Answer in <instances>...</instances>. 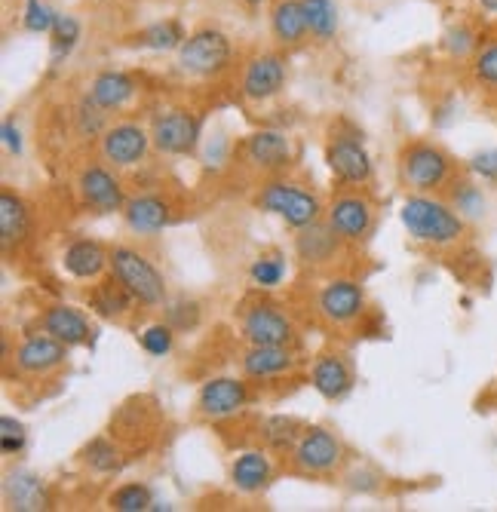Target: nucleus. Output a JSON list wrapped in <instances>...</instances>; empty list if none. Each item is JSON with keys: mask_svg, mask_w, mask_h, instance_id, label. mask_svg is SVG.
Here are the masks:
<instances>
[{"mask_svg": "<svg viewBox=\"0 0 497 512\" xmlns=\"http://www.w3.org/2000/svg\"><path fill=\"white\" fill-rule=\"evenodd\" d=\"M399 218H402V227L409 230V237H415L418 243L451 246L464 237V218L455 212V206H445L430 197L405 200Z\"/></svg>", "mask_w": 497, "mask_h": 512, "instance_id": "nucleus-1", "label": "nucleus"}, {"mask_svg": "<svg viewBox=\"0 0 497 512\" xmlns=\"http://www.w3.org/2000/svg\"><path fill=\"white\" fill-rule=\"evenodd\" d=\"M111 270L120 279V286L145 307H157L166 301V283L163 273L135 249L117 246L111 249Z\"/></svg>", "mask_w": 497, "mask_h": 512, "instance_id": "nucleus-2", "label": "nucleus"}, {"mask_svg": "<svg viewBox=\"0 0 497 512\" xmlns=\"http://www.w3.org/2000/svg\"><path fill=\"white\" fill-rule=\"evenodd\" d=\"M231 65V40L218 28H200L178 46V68L191 77H215Z\"/></svg>", "mask_w": 497, "mask_h": 512, "instance_id": "nucleus-3", "label": "nucleus"}, {"mask_svg": "<svg viewBox=\"0 0 497 512\" xmlns=\"http://www.w3.org/2000/svg\"><path fill=\"white\" fill-rule=\"evenodd\" d=\"M258 206L270 215L283 218L289 227L301 230L313 221H320L323 215V206L313 194L301 191L298 184H286V181H270L261 188L258 194Z\"/></svg>", "mask_w": 497, "mask_h": 512, "instance_id": "nucleus-4", "label": "nucleus"}, {"mask_svg": "<svg viewBox=\"0 0 497 512\" xmlns=\"http://www.w3.org/2000/svg\"><path fill=\"white\" fill-rule=\"evenodd\" d=\"M399 169H402V178L409 188L415 191H436L448 181L451 175V163L448 157L433 148V145H412L402 151V160H399Z\"/></svg>", "mask_w": 497, "mask_h": 512, "instance_id": "nucleus-5", "label": "nucleus"}, {"mask_svg": "<svg viewBox=\"0 0 497 512\" xmlns=\"http://www.w3.org/2000/svg\"><path fill=\"white\" fill-rule=\"evenodd\" d=\"M151 142L160 154H191L200 142V120L191 111H169L154 120Z\"/></svg>", "mask_w": 497, "mask_h": 512, "instance_id": "nucleus-6", "label": "nucleus"}, {"mask_svg": "<svg viewBox=\"0 0 497 512\" xmlns=\"http://www.w3.org/2000/svg\"><path fill=\"white\" fill-rule=\"evenodd\" d=\"M243 335L252 347H289L292 322L274 304H255L243 316Z\"/></svg>", "mask_w": 497, "mask_h": 512, "instance_id": "nucleus-7", "label": "nucleus"}, {"mask_svg": "<svg viewBox=\"0 0 497 512\" xmlns=\"http://www.w3.org/2000/svg\"><path fill=\"white\" fill-rule=\"evenodd\" d=\"M326 163L332 175L344 184H366L372 178V157L366 154L359 135H350V138L335 135L332 145L326 148Z\"/></svg>", "mask_w": 497, "mask_h": 512, "instance_id": "nucleus-8", "label": "nucleus"}, {"mask_svg": "<svg viewBox=\"0 0 497 512\" xmlns=\"http://www.w3.org/2000/svg\"><path fill=\"white\" fill-rule=\"evenodd\" d=\"M292 460H295V467L304 473H329L338 467V460H341V442L323 427L304 430L301 439L295 442Z\"/></svg>", "mask_w": 497, "mask_h": 512, "instance_id": "nucleus-9", "label": "nucleus"}, {"mask_svg": "<svg viewBox=\"0 0 497 512\" xmlns=\"http://www.w3.org/2000/svg\"><path fill=\"white\" fill-rule=\"evenodd\" d=\"M151 145H154L151 135L142 126L117 123V126L105 129V135H102V157L114 166H135L145 160Z\"/></svg>", "mask_w": 497, "mask_h": 512, "instance_id": "nucleus-10", "label": "nucleus"}, {"mask_svg": "<svg viewBox=\"0 0 497 512\" xmlns=\"http://www.w3.org/2000/svg\"><path fill=\"white\" fill-rule=\"evenodd\" d=\"M246 384L237 378H212L203 384L197 408L209 421H224V417H234L246 408Z\"/></svg>", "mask_w": 497, "mask_h": 512, "instance_id": "nucleus-11", "label": "nucleus"}, {"mask_svg": "<svg viewBox=\"0 0 497 512\" xmlns=\"http://www.w3.org/2000/svg\"><path fill=\"white\" fill-rule=\"evenodd\" d=\"M77 191H80V200L99 215H111L126 206L120 181L102 166H86L77 178Z\"/></svg>", "mask_w": 497, "mask_h": 512, "instance_id": "nucleus-12", "label": "nucleus"}, {"mask_svg": "<svg viewBox=\"0 0 497 512\" xmlns=\"http://www.w3.org/2000/svg\"><path fill=\"white\" fill-rule=\"evenodd\" d=\"M286 86V62L274 53L255 56L243 71V96L249 102H267Z\"/></svg>", "mask_w": 497, "mask_h": 512, "instance_id": "nucleus-13", "label": "nucleus"}, {"mask_svg": "<svg viewBox=\"0 0 497 512\" xmlns=\"http://www.w3.org/2000/svg\"><path fill=\"white\" fill-rule=\"evenodd\" d=\"M372 203L366 197H356V194H347V197H338L329 209V224L332 230L347 240V243H359L369 237L372 230Z\"/></svg>", "mask_w": 497, "mask_h": 512, "instance_id": "nucleus-14", "label": "nucleus"}, {"mask_svg": "<svg viewBox=\"0 0 497 512\" xmlns=\"http://www.w3.org/2000/svg\"><path fill=\"white\" fill-rule=\"evenodd\" d=\"M320 310L329 322L347 325L363 316L366 310V292L353 279H332V283L320 292Z\"/></svg>", "mask_w": 497, "mask_h": 512, "instance_id": "nucleus-15", "label": "nucleus"}, {"mask_svg": "<svg viewBox=\"0 0 497 512\" xmlns=\"http://www.w3.org/2000/svg\"><path fill=\"white\" fill-rule=\"evenodd\" d=\"M246 160L261 172H280L292 163V145L283 132L261 129L246 138Z\"/></svg>", "mask_w": 497, "mask_h": 512, "instance_id": "nucleus-16", "label": "nucleus"}, {"mask_svg": "<svg viewBox=\"0 0 497 512\" xmlns=\"http://www.w3.org/2000/svg\"><path fill=\"white\" fill-rule=\"evenodd\" d=\"M68 359V344L53 335H34L16 350V365L25 375H47Z\"/></svg>", "mask_w": 497, "mask_h": 512, "instance_id": "nucleus-17", "label": "nucleus"}, {"mask_svg": "<svg viewBox=\"0 0 497 512\" xmlns=\"http://www.w3.org/2000/svg\"><path fill=\"white\" fill-rule=\"evenodd\" d=\"M123 218H126V224H129L132 234H145V237H151V234H160L163 227H169L172 209H169V203L160 200V197H132V200H126V206H123Z\"/></svg>", "mask_w": 497, "mask_h": 512, "instance_id": "nucleus-18", "label": "nucleus"}, {"mask_svg": "<svg viewBox=\"0 0 497 512\" xmlns=\"http://www.w3.org/2000/svg\"><path fill=\"white\" fill-rule=\"evenodd\" d=\"M338 240H341V237L335 234L329 221H326V224L313 221V224H307V227L298 230V237H295V252H298V258L307 261V264H326V261L335 258Z\"/></svg>", "mask_w": 497, "mask_h": 512, "instance_id": "nucleus-19", "label": "nucleus"}, {"mask_svg": "<svg viewBox=\"0 0 497 512\" xmlns=\"http://www.w3.org/2000/svg\"><path fill=\"white\" fill-rule=\"evenodd\" d=\"M270 31L283 46H298L310 34L304 0H277L270 10Z\"/></svg>", "mask_w": 497, "mask_h": 512, "instance_id": "nucleus-20", "label": "nucleus"}, {"mask_svg": "<svg viewBox=\"0 0 497 512\" xmlns=\"http://www.w3.org/2000/svg\"><path fill=\"white\" fill-rule=\"evenodd\" d=\"M313 390L320 393L323 399H344L353 387V375L350 365L341 356H320L310 371Z\"/></svg>", "mask_w": 497, "mask_h": 512, "instance_id": "nucleus-21", "label": "nucleus"}, {"mask_svg": "<svg viewBox=\"0 0 497 512\" xmlns=\"http://www.w3.org/2000/svg\"><path fill=\"white\" fill-rule=\"evenodd\" d=\"M43 329H47V335L59 338L68 347H80V344L89 341L86 316L80 310L68 307V304H56V307H50L47 313H43Z\"/></svg>", "mask_w": 497, "mask_h": 512, "instance_id": "nucleus-22", "label": "nucleus"}, {"mask_svg": "<svg viewBox=\"0 0 497 512\" xmlns=\"http://www.w3.org/2000/svg\"><path fill=\"white\" fill-rule=\"evenodd\" d=\"M132 96H135V80L123 71H102L89 83V99L102 105L105 111H120L123 105L132 102Z\"/></svg>", "mask_w": 497, "mask_h": 512, "instance_id": "nucleus-23", "label": "nucleus"}, {"mask_svg": "<svg viewBox=\"0 0 497 512\" xmlns=\"http://www.w3.org/2000/svg\"><path fill=\"white\" fill-rule=\"evenodd\" d=\"M62 264L74 279H96L111 264V252H105L93 240H77L65 249Z\"/></svg>", "mask_w": 497, "mask_h": 512, "instance_id": "nucleus-24", "label": "nucleus"}, {"mask_svg": "<svg viewBox=\"0 0 497 512\" xmlns=\"http://www.w3.org/2000/svg\"><path fill=\"white\" fill-rule=\"evenodd\" d=\"M7 503L19 512H37V509H47V488H43V479L28 473V470H16L7 476Z\"/></svg>", "mask_w": 497, "mask_h": 512, "instance_id": "nucleus-25", "label": "nucleus"}, {"mask_svg": "<svg viewBox=\"0 0 497 512\" xmlns=\"http://www.w3.org/2000/svg\"><path fill=\"white\" fill-rule=\"evenodd\" d=\"M292 362L289 347H252L243 356V371L249 378H277L292 368Z\"/></svg>", "mask_w": 497, "mask_h": 512, "instance_id": "nucleus-26", "label": "nucleus"}, {"mask_svg": "<svg viewBox=\"0 0 497 512\" xmlns=\"http://www.w3.org/2000/svg\"><path fill=\"white\" fill-rule=\"evenodd\" d=\"M31 230V215H28V206L4 191L0 194V240H4V246H13V243H22L28 237Z\"/></svg>", "mask_w": 497, "mask_h": 512, "instance_id": "nucleus-27", "label": "nucleus"}, {"mask_svg": "<svg viewBox=\"0 0 497 512\" xmlns=\"http://www.w3.org/2000/svg\"><path fill=\"white\" fill-rule=\"evenodd\" d=\"M231 482L243 494H255L270 482V460L261 451H246L234 460L231 467Z\"/></svg>", "mask_w": 497, "mask_h": 512, "instance_id": "nucleus-28", "label": "nucleus"}, {"mask_svg": "<svg viewBox=\"0 0 497 512\" xmlns=\"http://www.w3.org/2000/svg\"><path fill=\"white\" fill-rule=\"evenodd\" d=\"M132 43L145 46V50H154V53H169V50H178V46L185 43V28L178 25L175 19L154 22V25H148V28H142L139 34H135Z\"/></svg>", "mask_w": 497, "mask_h": 512, "instance_id": "nucleus-29", "label": "nucleus"}, {"mask_svg": "<svg viewBox=\"0 0 497 512\" xmlns=\"http://www.w3.org/2000/svg\"><path fill=\"white\" fill-rule=\"evenodd\" d=\"M307 10V25L316 40H332L338 34V7L335 0H304Z\"/></svg>", "mask_w": 497, "mask_h": 512, "instance_id": "nucleus-30", "label": "nucleus"}, {"mask_svg": "<svg viewBox=\"0 0 497 512\" xmlns=\"http://www.w3.org/2000/svg\"><path fill=\"white\" fill-rule=\"evenodd\" d=\"M129 301H135L123 286H120V279H108V283H102L93 295V310L105 319H117L129 310Z\"/></svg>", "mask_w": 497, "mask_h": 512, "instance_id": "nucleus-31", "label": "nucleus"}, {"mask_svg": "<svg viewBox=\"0 0 497 512\" xmlns=\"http://www.w3.org/2000/svg\"><path fill=\"white\" fill-rule=\"evenodd\" d=\"M50 65L59 68L71 53H74V46L80 40V22L74 16H59L56 19V28L50 34Z\"/></svg>", "mask_w": 497, "mask_h": 512, "instance_id": "nucleus-32", "label": "nucleus"}, {"mask_svg": "<svg viewBox=\"0 0 497 512\" xmlns=\"http://www.w3.org/2000/svg\"><path fill=\"white\" fill-rule=\"evenodd\" d=\"M261 433H264V442H267L270 448H289V445H295V442L301 439L298 421H295V417H283V414L267 417L264 427H261Z\"/></svg>", "mask_w": 497, "mask_h": 512, "instance_id": "nucleus-33", "label": "nucleus"}, {"mask_svg": "<svg viewBox=\"0 0 497 512\" xmlns=\"http://www.w3.org/2000/svg\"><path fill=\"white\" fill-rule=\"evenodd\" d=\"M83 460H86V467L96 470V473H117L123 467L120 451L108 439H93V442H89L86 451H83Z\"/></svg>", "mask_w": 497, "mask_h": 512, "instance_id": "nucleus-34", "label": "nucleus"}, {"mask_svg": "<svg viewBox=\"0 0 497 512\" xmlns=\"http://www.w3.org/2000/svg\"><path fill=\"white\" fill-rule=\"evenodd\" d=\"M151 506H154L151 488H148V485H139V482L120 485V488L111 494V509H117V512H145V509H151Z\"/></svg>", "mask_w": 497, "mask_h": 512, "instance_id": "nucleus-35", "label": "nucleus"}, {"mask_svg": "<svg viewBox=\"0 0 497 512\" xmlns=\"http://www.w3.org/2000/svg\"><path fill=\"white\" fill-rule=\"evenodd\" d=\"M56 19H59V13L50 4H43V0H25V13H22L25 31H31V34H53Z\"/></svg>", "mask_w": 497, "mask_h": 512, "instance_id": "nucleus-36", "label": "nucleus"}, {"mask_svg": "<svg viewBox=\"0 0 497 512\" xmlns=\"http://www.w3.org/2000/svg\"><path fill=\"white\" fill-rule=\"evenodd\" d=\"M451 206H455V212L461 218H482L485 215V194L476 188V184L464 181L451 191Z\"/></svg>", "mask_w": 497, "mask_h": 512, "instance_id": "nucleus-37", "label": "nucleus"}, {"mask_svg": "<svg viewBox=\"0 0 497 512\" xmlns=\"http://www.w3.org/2000/svg\"><path fill=\"white\" fill-rule=\"evenodd\" d=\"M74 120H77V129H80V135H89V138H96V135H105V120H108V111L102 108V105H96L93 99H83L80 105H77V114H74Z\"/></svg>", "mask_w": 497, "mask_h": 512, "instance_id": "nucleus-38", "label": "nucleus"}, {"mask_svg": "<svg viewBox=\"0 0 497 512\" xmlns=\"http://www.w3.org/2000/svg\"><path fill=\"white\" fill-rule=\"evenodd\" d=\"M283 276H286V264H283V258H277V255H270V258H258V261H252V267H249V279L258 286V289H274V286H280L283 283Z\"/></svg>", "mask_w": 497, "mask_h": 512, "instance_id": "nucleus-39", "label": "nucleus"}, {"mask_svg": "<svg viewBox=\"0 0 497 512\" xmlns=\"http://www.w3.org/2000/svg\"><path fill=\"white\" fill-rule=\"evenodd\" d=\"M172 344H175V329L169 322H154L142 332V350L148 356H169L172 353Z\"/></svg>", "mask_w": 497, "mask_h": 512, "instance_id": "nucleus-40", "label": "nucleus"}, {"mask_svg": "<svg viewBox=\"0 0 497 512\" xmlns=\"http://www.w3.org/2000/svg\"><path fill=\"white\" fill-rule=\"evenodd\" d=\"M25 445H28L25 424L16 421V417H10V414L0 417V451H4L7 457H13V454H22Z\"/></svg>", "mask_w": 497, "mask_h": 512, "instance_id": "nucleus-41", "label": "nucleus"}, {"mask_svg": "<svg viewBox=\"0 0 497 512\" xmlns=\"http://www.w3.org/2000/svg\"><path fill=\"white\" fill-rule=\"evenodd\" d=\"M442 46L448 50V56H455V59H464L476 50V34L473 28L467 25H451L442 37Z\"/></svg>", "mask_w": 497, "mask_h": 512, "instance_id": "nucleus-42", "label": "nucleus"}, {"mask_svg": "<svg viewBox=\"0 0 497 512\" xmlns=\"http://www.w3.org/2000/svg\"><path fill=\"white\" fill-rule=\"evenodd\" d=\"M473 74H476V80H479V83H485V86H497V40H494V43H485L482 50L476 53Z\"/></svg>", "mask_w": 497, "mask_h": 512, "instance_id": "nucleus-43", "label": "nucleus"}, {"mask_svg": "<svg viewBox=\"0 0 497 512\" xmlns=\"http://www.w3.org/2000/svg\"><path fill=\"white\" fill-rule=\"evenodd\" d=\"M166 319L172 329H194L197 319H200V307L194 301H178L166 310Z\"/></svg>", "mask_w": 497, "mask_h": 512, "instance_id": "nucleus-44", "label": "nucleus"}, {"mask_svg": "<svg viewBox=\"0 0 497 512\" xmlns=\"http://www.w3.org/2000/svg\"><path fill=\"white\" fill-rule=\"evenodd\" d=\"M470 169L482 175L485 181H497V151H479L470 160Z\"/></svg>", "mask_w": 497, "mask_h": 512, "instance_id": "nucleus-45", "label": "nucleus"}, {"mask_svg": "<svg viewBox=\"0 0 497 512\" xmlns=\"http://www.w3.org/2000/svg\"><path fill=\"white\" fill-rule=\"evenodd\" d=\"M0 138H4V145H7V151L10 154H22V132L16 129V123L13 120H4V126H0Z\"/></svg>", "mask_w": 497, "mask_h": 512, "instance_id": "nucleus-46", "label": "nucleus"}, {"mask_svg": "<svg viewBox=\"0 0 497 512\" xmlns=\"http://www.w3.org/2000/svg\"><path fill=\"white\" fill-rule=\"evenodd\" d=\"M224 148H228V142L224 138H215V145L209 142V151H206V160H209V166H221L224 163Z\"/></svg>", "mask_w": 497, "mask_h": 512, "instance_id": "nucleus-47", "label": "nucleus"}, {"mask_svg": "<svg viewBox=\"0 0 497 512\" xmlns=\"http://www.w3.org/2000/svg\"><path fill=\"white\" fill-rule=\"evenodd\" d=\"M479 7H482L485 13H494V16H497V0H479Z\"/></svg>", "mask_w": 497, "mask_h": 512, "instance_id": "nucleus-48", "label": "nucleus"}, {"mask_svg": "<svg viewBox=\"0 0 497 512\" xmlns=\"http://www.w3.org/2000/svg\"><path fill=\"white\" fill-rule=\"evenodd\" d=\"M243 4H246V7H252V10H255V7H261V4H264V0H243Z\"/></svg>", "mask_w": 497, "mask_h": 512, "instance_id": "nucleus-49", "label": "nucleus"}]
</instances>
